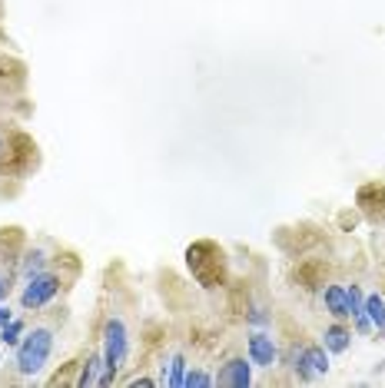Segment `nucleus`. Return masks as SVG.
Returning <instances> with one entry per match:
<instances>
[{
  "label": "nucleus",
  "mask_w": 385,
  "mask_h": 388,
  "mask_svg": "<svg viewBox=\"0 0 385 388\" xmlns=\"http://www.w3.org/2000/svg\"><path fill=\"white\" fill-rule=\"evenodd\" d=\"M299 355H302V362H306V369L312 371V375H322V371H329V355H326V349L312 345V349H302Z\"/></svg>",
  "instance_id": "obj_8"
},
{
  "label": "nucleus",
  "mask_w": 385,
  "mask_h": 388,
  "mask_svg": "<svg viewBox=\"0 0 385 388\" xmlns=\"http://www.w3.org/2000/svg\"><path fill=\"white\" fill-rule=\"evenodd\" d=\"M57 292H60V279L47 276V272H37V276L27 279V289H23V296H20V305H23V309H40V305H47Z\"/></svg>",
  "instance_id": "obj_4"
},
{
  "label": "nucleus",
  "mask_w": 385,
  "mask_h": 388,
  "mask_svg": "<svg viewBox=\"0 0 385 388\" xmlns=\"http://www.w3.org/2000/svg\"><path fill=\"white\" fill-rule=\"evenodd\" d=\"M210 385H216V378H210L206 371H199V369H190L186 378H183V388H210Z\"/></svg>",
  "instance_id": "obj_14"
},
{
  "label": "nucleus",
  "mask_w": 385,
  "mask_h": 388,
  "mask_svg": "<svg viewBox=\"0 0 385 388\" xmlns=\"http://www.w3.org/2000/svg\"><path fill=\"white\" fill-rule=\"evenodd\" d=\"M7 322H10V309H3V305H0V325H7Z\"/></svg>",
  "instance_id": "obj_18"
},
{
  "label": "nucleus",
  "mask_w": 385,
  "mask_h": 388,
  "mask_svg": "<svg viewBox=\"0 0 385 388\" xmlns=\"http://www.w3.org/2000/svg\"><path fill=\"white\" fill-rule=\"evenodd\" d=\"M276 358H279V349H276V342H272L270 335H263V332L252 335L250 338V362L252 365H259V369H272Z\"/></svg>",
  "instance_id": "obj_6"
},
{
  "label": "nucleus",
  "mask_w": 385,
  "mask_h": 388,
  "mask_svg": "<svg viewBox=\"0 0 385 388\" xmlns=\"http://www.w3.org/2000/svg\"><path fill=\"white\" fill-rule=\"evenodd\" d=\"M366 315L372 322V329L385 332V299L382 296H366Z\"/></svg>",
  "instance_id": "obj_9"
},
{
  "label": "nucleus",
  "mask_w": 385,
  "mask_h": 388,
  "mask_svg": "<svg viewBox=\"0 0 385 388\" xmlns=\"http://www.w3.org/2000/svg\"><path fill=\"white\" fill-rule=\"evenodd\" d=\"M219 385H230V388H250L252 385V365L246 358H230L223 371H219V378H216Z\"/></svg>",
  "instance_id": "obj_5"
},
{
  "label": "nucleus",
  "mask_w": 385,
  "mask_h": 388,
  "mask_svg": "<svg viewBox=\"0 0 385 388\" xmlns=\"http://www.w3.org/2000/svg\"><path fill=\"white\" fill-rule=\"evenodd\" d=\"M0 147H3V140H0Z\"/></svg>",
  "instance_id": "obj_21"
},
{
  "label": "nucleus",
  "mask_w": 385,
  "mask_h": 388,
  "mask_svg": "<svg viewBox=\"0 0 385 388\" xmlns=\"http://www.w3.org/2000/svg\"><path fill=\"white\" fill-rule=\"evenodd\" d=\"M250 319H252V322H256V325H259V322H266V315H263V309H256V312H252Z\"/></svg>",
  "instance_id": "obj_19"
},
{
  "label": "nucleus",
  "mask_w": 385,
  "mask_h": 388,
  "mask_svg": "<svg viewBox=\"0 0 385 388\" xmlns=\"http://www.w3.org/2000/svg\"><path fill=\"white\" fill-rule=\"evenodd\" d=\"M322 299H326L329 312L336 315V319H352V312H349V292L342 285H326Z\"/></svg>",
  "instance_id": "obj_7"
},
{
  "label": "nucleus",
  "mask_w": 385,
  "mask_h": 388,
  "mask_svg": "<svg viewBox=\"0 0 385 388\" xmlns=\"http://www.w3.org/2000/svg\"><path fill=\"white\" fill-rule=\"evenodd\" d=\"M183 378H186V362H183V355H173L170 358V375H163V382L170 388H183Z\"/></svg>",
  "instance_id": "obj_12"
},
{
  "label": "nucleus",
  "mask_w": 385,
  "mask_h": 388,
  "mask_svg": "<svg viewBox=\"0 0 385 388\" xmlns=\"http://www.w3.org/2000/svg\"><path fill=\"white\" fill-rule=\"evenodd\" d=\"M20 338H23V322L20 319H10L7 325H0V342L3 345H20Z\"/></svg>",
  "instance_id": "obj_13"
},
{
  "label": "nucleus",
  "mask_w": 385,
  "mask_h": 388,
  "mask_svg": "<svg viewBox=\"0 0 385 388\" xmlns=\"http://www.w3.org/2000/svg\"><path fill=\"white\" fill-rule=\"evenodd\" d=\"M50 352H54V332H50V329L23 332V338H20V345H17L20 375H37V371L50 362Z\"/></svg>",
  "instance_id": "obj_1"
},
{
  "label": "nucleus",
  "mask_w": 385,
  "mask_h": 388,
  "mask_svg": "<svg viewBox=\"0 0 385 388\" xmlns=\"http://www.w3.org/2000/svg\"><path fill=\"white\" fill-rule=\"evenodd\" d=\"M322 338H326V352H346L349 349V338H352V335H349L342 325H329Z\"/></svg>",
  "instance_id": "obj_10"
},
{
  "label": "nucleus",
  "mask_w": 385,
  "mask_h": 388,
  "mask_svg": "<svg viewBox=\"0 0 385 388\" xmlns=\"http://www.w3.org/2000/svg\"><path fill=\"white\" fill-rule=\"evenodd\" d=\"M130 388H156V382H153V378H133Z\"/></svg>",
  "instance_id": "obj_17"
},
{
  "label": "nucleus",
  "mask_w": 385,
  "mask_h": 388,
  "mask_svg": "<svg viewBox=\"0 0 385 388\" xmlns=\"http://www.w3.org/2000/svg\"><path fill=\"white\" fill-rule=\"evenodd\" d=\"M130 355V335H126V325L123 319H110L107 322V338H103V382L100 385H110L116 378V371L123 369Z\"/></svg>",
  "instance_id": "obj_2"
},
{
  "label": "nucleus",
  "mask_w": 385,
  "mask_h": 388,
  "mask_svg": "<svg viewBox=\"0 0 385 388\" xmlns=\"http://www.w3.org/2000/svg\"><path fill=\"white\" fill-rule=\"evenodd\" d=\"M346 292H349V312H352V319L366 312V296H362V289L352 285V289H346Z\"/></svg>",
  "instance_id": "obj_15"
},
{
  "label": "nucleus",
  "mask_w": 385,
  "mask_h": 388,
  "mask_svg": "<svg viewBox=\"0 0 385 388\" xmlns=\"http://www.w3.org/2000/svg\"><path fill=\"white\" fill-rule=\"evenodd\" d=\"M100 369H103V355H94L87 365H83V375H80V388H87V385H100L103 382V375H100Z\"/></svg>",
  "instance_id": "obj_11"
},
{
  "label": "nucleus",
  "mask_w": 385,
  "mask_h": 388,
  "mask_svg": "<svg viewBox=\"0 0 385 388\" xmlns=\"http://www.w3.org/2000/svg\"><path fill=\"white\" fill-rule=\"evenodd\" d=\"M186 262H190V272L196 276L199 285H206V289L219 285L216 272H210V266L212 269H223V252L212 242H196V246H190L186 249Z\"/></svg>",
  "instance_id": "obj_3"
},
{
  "label": "nucleus",
  "mask_w": 385,
  "mask_h": 388,
  "mask_svg": "<svg viewBox=\"0 0 385 388\" xmlns=\"http://www.w3.org/2000/svg\"><path fill=\"white\" fill-rule=\"evenodd\" d=\"M40 269H43V252H30V256H27V266H23V276L27 279L37 276Z\"/></svg>",
  "instance_id": "obj_16"
},
{
  "label": "nucleus",
  "mask_w": 385,
  "mask_h": 388,
  "mask_svg": "<svg viewBox=\"0 0 385 388\" xmlns=\"http://www.w3.org/2000/svg\"><path fill=\"white\" fill-rule=\"evenodd\" d=\"M0 299H3V279H0Z\"/></svg>",
  "instance_id": "obj_20"
}]
</instances>
